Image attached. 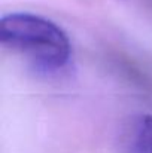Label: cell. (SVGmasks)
<instances>
[{"mask_svg": "<svg viewBox=\"0 0 152 153\" xmlns=\"http://www.w3.org/2000/svg\"><path fill=\"white\" fill-rule=\"evenodd\" d=\"M0 42L25 56L43 74L64 70L72 59V43L64 30L48 18L28 12H12L1 18Z\"/></svg>", "mask_w": 152, "mask_h": 153, "instance_id": "6da1fadb", "label": "cell"}, {"mask_svg": "<svg viewBox=\"0 0 152 153\" xmlns=\"http://www.w3.org/2000/svg\"><path fill=\"white\" fill-rule=\"evenodd\" d=\"M125 153H152V114L130 120L122 137Z\"/></svg>", "mask_w": 152, "mask_h": 153, "instance_id": "7a4b0ae2", "label": "cell"}]
</instances>
